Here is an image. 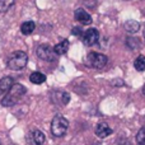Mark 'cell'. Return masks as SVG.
I'll list each match as a JSON object with an SVG mask.
<instances>
[{
  "instance_id": "cell-1",
  "label": "cell",
  "mask_w": 145,
  "mask_h": 145,
  "mask_svg": "<svg viewBox=\"0 0 145 145\" xmlns=\"http://www.w3.org/2000/svg\"><path fill=\"white\" fill-rule=\"evenodd\" d=\"M27 89L24 85L22 84H13L12 88L8 90V93L5 94V97L1 99V105L5 107H12V106L17 105L20 101V98L25 94Z\"/></svg>"
},
{
  "instance_id": "cell-2",
  "label": "cell",
  "mask_w": 145,
  "mask_h": 145,
  "mask_svg": "<svg viewBox=\"0 0 145 145\" xmlns=\"http://www.w3.org/2000/svg\"><path fill=\"white\" fill-rule=\"evenodd\" d=\"M28 63V56L24 51H14L8 57L7 65L12 70H22Z\"/></svg>"
},
{
  "instance_id": "cell-3",
  "label": "cell",
  "mask_w": 145,
  "mask_h": 145,
  "mask_svg": "<svg viewBox=\"0 0 145 145\" xmlns=\"http://www.w3.org/2000/svg\"><path fill=\"white\" fill-rule=\"evenodd\" d=\"M69 127V121L66 120L64 116L57 115L54 117L52 122H51V133L56 138H61L66 134Z\"/></svg>"
},
{
  "instance_id": "cell-4",
  "label": "cell",
  "mask_w": 145,
  "mask_h": 145,
  "mask_svg": "<svg viewBox=\"0 0 145 145\" xmlns=\"http://www.w3.org/2000/svg\"><path fill=\"white\" fill-rule=\"evenodd\" d=\"M108 63V57L99 52H90L87 56V64L93 69H103Z\"/></svg>"
},
{
  "instance_id": "cell-5",
  "label": "cell",
  "mask_w": 145,
  "mask_h": 145,
  "mask_svg": "<svg viewBox=\"0 0 145 145\" xmlns=\"http://www.w3.org/2000/svg\"><path fill=\"white\" fill-rule=\"evenodd\" d=\"M37 56L43 61H54L56 59V54L54 51V47L48 45H41L37 47Z\"/></svg>"
},
{
  "instance_id": "cell-6",
  "label": "cell",
  "mask_w": 145,
  "mask_h": 145,
  "mask_svg": "<svg viewBox=\"0 0 145 145\" xmlns=\"http://www.w3.org/2000/svg\"><path fill=\"white\" fill-rule=\"evenodd\" d=\"M98 38H99V33L95 28H89L87 29L82 36V40L83 43L87 46H93L98 42Z\"/></svg>"
},
{
  "instance_id": "cell-7",
  "label": "cell",
  "mask_w": 145,
  "mask_h": 145,
  "mask_svg": "<svg viewBox=\"0 0 145 145\" xmlns=\"http://www.w3.org/2000/svg\"><path fill=\"white\" fill-rule=\"evenodd\" d=\"M74 17H75V19L79 23H82V24H90V23H92V17H90V14L88 12H85V9H83V8H79V9L75 10Z\"/></svg>"
},
{
  "instance_id": "cell-8",
  "label": "cell",
  "mask_w": 145,
  "mask_h": 145,
  "mask_svg": "<svg viewBox=\"0 0 145 145\" xmlns=\"http://www.w3.org/2000/svg\"><path fill=\"white\" fill-rule=\"evenodd\" d=\"M31 145H43L45 143V134L40 130H33L29 134V139H28Z\"/></svg>"
},
{
  "instance_id": "cell-9",
  "label": "cell",
  "mask_w": 145,
  "mask_h": 145,
  "mask_svg": "<svg viewBox=\"0 0 145 145\" xmlns=\"http://www.w3.org/2000/svg\"><path fill=\"white\" fill-rule=\"evenodd\" d=\"M111 134H112V129H111L110 125L106 122H99L97 125V127H95V135L101 139L107 138V136H110Z\"/></svg>"
},
{
  "instance_id": "cell-10",
  "label": "cell",
  "mask_w": 145,
  "mask_h": 145,
  "mask_svg": "<svg viewBox=\"0 0 145 145\" xmlns=\"http://www.w3.org/2000/svg\"><path fill=\"white\" fill-rule=\"evenodd\" d=\"M69 46H70L69 41L68 40H64V41H61L60 43H57V45L54 47V51H55L56 55H64V54L68 52Z\"/></svg>"
},
{
  "instance_id": "cell-11",
  "label": "cell",
  "mask_w": 145,
  "mask_h": 145,
  "mask_svg": "<svg viewBox=\"0 0 145 145\" xmlns=\"http://www.w3.org/2000/svg\"><path fill=\"white\" fill-rule=\"evenodd\" d=\"M13 85V79L10 76H5L1 80H0V95L3 94V93L8 92V90L12 88Z\"/></svg>"
},
{
  "instance_id": "cell-12",
  "label": "cell",
  "mask_w": 145,
  "mask_h": 145,
  "mask_svg": "<svg viewBox=\"0 0 145 145\" xmlns=\"http://www.w3.org/2000/svg\"><path fill=\"white\" fill-rule=\"evenodd\" d=\"M125 29H126V32H129V33H136L140 29V23H139L138 20L130 19L125 23Z\"/></svg>"
},
{
  "instance_id": "cell-13",
  "label": "cell",
  "mask_w": 145,
  "mask_h": 145,
  "mask_svg": "<svg viewBox=\"0 0 145 145\" xmlns=\"http://www.w3.org/2000/svg\"><path fill=\"white\" fill-rule=\"evenodd\" d=\"M35 28H36V24H35V22H32V20L24 22L22 25H20V31H22V33L25 36L31 35V33L35 31Z\"/></svg>"
},
{
  "instance_id": "cell-14",
  "label": "cell",
  "mask_w": 145,
  "mask_h": 145,
  "mask_svg": "<svg viewBox=\"0 0 145 145\" xmlns=\"http://www.w3.org/2000/svg\"><path fill=\"white\" fill-rule=\"evenodd\" d=\"M29 80L33 83V84H42V83H45V80H46V75H43L42 72H40V71H35L31 74Z\"/></svg>"
},
{
  "instance_id": "cell-15",
  "label": "cell",
  "mask_w": 145,
  "mask_h": 145,
  "mask_svg": "<svg viewBox=\"0 0 145 145\" xmlns=\"http://www.w3.org/2000/svg\"><path fill=\"white\" fill-rule=\"evenodd\" d=\"M134 66H135V69L139 71L145 70V56H143V55L138 56L135 63H134Z\"/></svg>"
},
{
  "instance_id": "cell-16",
  "label": "cell",
  "mask_w": 145,
  "mask_h": 145,
  "mask_svg": "<svg viewBox=\"0 0 145 145\" xmlns=\"http://www.w3.org/2000/svg\"><path fill=\"white\" fill-rule=\"evenodd\" d=\"M14 4V0H0V13H5Z\"/></svg>"
},
{
  "instance_id": "cell-17",
  "label": "cell",
  "mask_w": 145,
  "mask_h": 145,
  "mask_svg": "<svg viewBox=\"0 0 145 145\" xmlns=\"http://www.w3.org/2000/svg\"><path fill=\"white\" fill-rule=\"evenodd\" d=\"M136 143L138 145H145V126L141 127L136 134Z\"/></svg>"
},
{
  "instance_id": "cell-18",
  "label": "cell",
  "mask_w": 145,
  "mask_h": 145,
  "mask_svg": "<svg viewBox=\"0 0 145 145\" xmlns=\"http://www.w3.org/2000/svg\"><path fill=\"white\" fill-rule=\"evenodd\" d=\"M127 45L130 46V48H133V50H135V48H138V47H140V42H139L136 38H134V37H130L127 40Z\"/></svg>"
},
{
  "instance_id": "cell-19",
  "label": "cell",
  "mask_w": 145,
  "mask_h": 145,
  "mask_svg": "<svg viewBox=\"0 0 145 145\" xmlns=\"http://www.w3.org/2000/svg\"><path fill=\"white\" fill-rule=\"evenodd\" d=\"M72 35H76V36H83L82 29H80L79 27H75L74 29H72Z\"/></svg>"
},
{
  "instance_id": "cell-20",
  "label": "cell",
  "mask_w": 145,
  "mask_h": 145,
  "mask_svg": "<svg viewBox=\"0 0 145 145\" xmlns=\"http://www.w3.org/2000/svg\"><path fill=\"white\" fill-rule=\"evenodd\" d=\"M143 93H144V95H145V84H144V87H143Z\"/></svg>"
},
{
  "instance_id": "cell-21",
  "label": "cell",
  "mask_w": 145,
  "mask_h": 145,
  "mask_svg": "<svg viewBox=\"0 0 145 145\" xmlns=\"http://www.w3.org/2000/svg\"><path fill=\"white\" fill-rule=\"evenodd\" d=\"M144 37H145V27H144Z\"/></svg>"
},
{
  "instance_id": "cell-22",
  "label": "cell",
  "mask_w": 145,
  "mask_h": 145,
  "mask_svg": "<svg viewBox=\"0 0 145 145\" xmlns=\"http://www.w3.org/2000/svg\"><path fill=\"white\" fill-rule=\"evenodd\" d=\"M0 145H1V144H0Z\"/></svg>"
}]
</instances>
